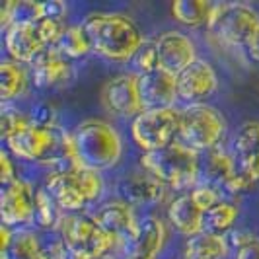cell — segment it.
<instances>
[{"label":"cell","mask_w":259,"mask_h":259,"mask_svg":"<svg viewBox=\"0 0 259 259\" xmlns=\"http://www.w3.org/2000/svg\"><path fill=\"white\" fill-rule=\"evenodd\" d=\"M92 51L111 63H127L143 45V31L135 20L117 12H92L84 20Z\"/></svg>","instance_id":"1"},{"label":"cell","mask_w":259,"mask_h":259,"mask_svg":"<svg viewBox=\"0 0 259 259\" xmlns=\"http://www.w3.org/2000/svg\"><path fill=\"white\" fill-rule=\"evenodd\" d=\"M78 168L107 171L115 168L123 156V139L119 131L104 119H86L72 133Z\"/></svg>","instance_id":"2"},{"label":"cell","mask_w":259,"mask_h":259,"mask_svg":"<svg viewBox=\"0 0 259 259\" xmlns=\"http://www.w3.org/2000/svg\"><path fill=\"white\" fill-rule=\"evenodd\" d=\"M141 164L143 169L150 171L154 178L171 189L197 187L199 183L201 156L182 141H176L154 152H144Z\"/></svg>","instance_id":"3"},{"label":"cell","mask_w":259,"mask_h":259,"mask_svg":"<svg viewBox=\"0 0 259 259\" xmlns=\"http://www.w3.org/2000/svg\"><path fill=\"white\" fill-rule=\"evenodd\" d=\"M43 189L51 195L53 201L63 210L76 212L102 197L104 180L102 174L84 168L53 171L47 176Z\"/></svg>","instance_id":"4"},{"label":"cell","mask_w":259,"mask_h":259,"mask_svg":"<svg viewBox=\"0 0 259 259\" xmlns=\"http://www.w3.org/2000/svg\"><path fill=\"white\" fill-rule=\"evenodd\" d=\"M259 29V12L244 2H219L208 18V35L224 47H246Z\"/></svg>","instance_id":"5"},{"label":"cell","mask_w":259,"mask_h":259,"mask_svg":"<svg viewBox=\"0 0 259 259\" xmlns=\"http://www.w3.org/2000/svg\"><path fill=\"white\" fill-rule=\"evenodd\" d=\"M226 133V119L221 109L208 104L187 105L182 109V131L180 139L183 144L197 152H208L217 148Z\"/></svg>","instance_id":"6"},{"label":"cell","mask_w":259,"mask_h":259,"mask_svg":"<svg viewBox=\"0 0 259 259\" xmlns=\"http://www.w3.org/2000/svg\"><path fill=\"white\" fill-rule=\"evenodd\" d=\"M182 131V111L176 107L146 109L131 123V137L144 152H154L176 143Z\"/></svg>","instance_id":"7"},{"label":"cell","mask_w":259,"mask_h":259,"mask_svg":"<svg viewBox=\"0 0 259 259\" xmlns=\"http://www.w3.org/2000/svg\"><path fill=\"white\" fill-rule=\"evenodd\" d=\"M59 232L68 247L70 259L105 257L107 251L115 246L111 236L105 234L92 217H65Z\"/></svg>","instance_id":"8"},{"label":"cell","mask_w":259,"mask_h":259,"mask_svg":"<svg viewBox=\"0 0 259 259\" xmlns=\"http://www.w3.org/2000/svg\"><path fill=\"white\" fill-rule=\"evenodd\" d=\"M105 111L117 117H135L144 111L141 100V76L137 72H121L107 80L100 92Z\"/></svg>","instance_id":"9"},{"label":"cell","mask_w":259,"mask_h":259,"mask_svg":"<svg viewBox=\"0 0 259 259\" xmlns=\"http://www.w3.org/2000/svg\"><path fill=\"white\" fill-rule=\"evenodd\" d=\"M37 191L26 180L16 178L0 189V219L2 226L16 228L33 221Z\"/></svg>","instance_id":"10"},{"label":"cell","mask_w":259,"mask_h":259,"mask_svg":"<svg viewBox=\"0 0 259 259\" xmlns=\"http://www.w3.org/2000/svg\"><path fill=\"white\" fill-rule=\"evenodd\" d=\"M92 219L100 224V228L105 234L111 236L113 244L119 247L127 246L131 240L137 236L139 226H141V221L137 219L133 207L129 203L121 201V199L104 203L94 212Z\"/></svg>","instance_id":"11"},{"label":"cell","mask_w":259,"mask_h":259,"mask_svg":"<svg viewBox=\"0 0 259 259\" xmlns=\"http://www.w3.org/2000/svg\"><path fill=\"white\" fill-rule=\"evenodd\" d=\"M178 100L187 105L205 104L219 90V74L207 59H197L193 65L187 66L178 74Z\"/></svg>","instance_id":"12"},{"label":"cell","mask_w":259,"mask_h":259,"mask_svg":"<svg viewBox=\"0 0 259 259\" xmlns=\"http://www.w3.org/2000/svg\"><path fill=\"white\" fill-rule=\"evenodd\" d=\"M156 49H158L160 68L171 72L174 76H178L199 59L193 39L180 29L162 31L156 37Z\"/></svg>","instance_id":"13"},{"label":"cell","mask_w":259,"mask_h":259,"mask_svg":"<svg viewBox=\"0 0 259 259\" xmlns=\"http://www.w3.org/2000/svg\"><path fill=\"white\" fill-rule=\"evenodd\" d=\"M166 189L168 187L146 169H137V171L125 174L117 182L119 199L129 203L131 207L156 205V203H160L164 199Z\"/></svg>","instance_id":"14"},{"label":"cell","mask_w":259,"mask_h":259,"mask_svg":"<svg viewBox=\"0 0 259 259\" xmlns=\"http://www.w3.org/2000/svg\"><path fill=\"white\" fill-rule=\"evenodd\" d=\"M141 100L144 111L174 107L178 100V78L164 68L141 74Z\"/></svg>","instance_id":"15"},{"label":"cell","mask_w":259,"mask_h":259,"mask_svg":"<svg viewBox=\"0 0 259 259\" xmlns=\"http://www.w3.org/2000/svg\"><path fill=\"white\" fill-rule=\"evenodd\" d=\"M4 47L10 59L16 63H33L45 49V41L41 37L35 24L27 26H10L4 29Z\"/></svg>","instance_id":"16"},{"label":"cell","mask_w":259,"mask_h":259,"mask_svg":"<svg viewBox=\"0 0 259 259\" xmlns=\"http://www.w3.org/2000/svg\"><path fill=\"white\" fill-rule=\"evenodd\" d=\"M166 236L168 234H166L164 222L156 217H146L141 221L137 236L123 247V253H125V257L156 259L166 244Z\"/></svg>","instance_id":"17"},{"label":"cell","mask_w":259,"mask_h":259,"mask_svg":"<svg viewBox=\"0 0 259 259\" xmlns=\"http://www.w3.org/2000/svg\"><path fill=\"white\" fill-rule=\"evenodd\" d=\"M236 174V158L222 150L221 146L212 148L201 156L199 164V183L197 185H208L219 191H226Z\"/></svg>","instance_id":"18"},{"label":"cell","mask_w":259,"mask_h":259,"mask_svg":"<svg viewBox=\"0 0 259 259\" xmlns=\"http://www.w3.org/2000/svg\"><path fill=\"white\" fill-rule=\"evenodd\" d=\"M72 74L70 61L65 59L55 47H49L31 63V78L37 88H55L65 84Z\"/></svg>","instance_id":"19"},{"label":"cell","mask_w":259,"mask_h":259,"mask_svg":"<svg viewBox=\"0 0 259 259\" xmlns=\"http://www.w3.org/2000/svg\"><path fill=\"white\" fill-rule=\"evenodd\" d=\"M203 217L205 210L193 201L191 193H183L176 197L168 207V219L176 230L185 234L187 238H193L203 232Z\"/></svg>","instance_id":"20"},{"label":"cell","mask_w":259,"mask_h":259,"mask_svg":"<svg viewBox=\"0 0 259 259\" xmlns=\"http://www.w3.org/2000/svg\"><path fill=\"white\" fill-rule=\"evenodd\" d=\"M230 244L226 236L201 232L187 238L183 247V259H224L228 255Z\"/></svg>","instance_id":"21"},{"label":"cell","mask_w":259,"mask_h":259,"mask_svg":"<svg viewBox=\"0 0 259 259\" xmlns=\"http://www.w3.org/2000/svg\"><path fill=\"white\" fill-rule=\"evenodd\" d=\"M29 84V72L22 63H16L12 59H4L0 63V100L2 104H8L16 98L24 96Z\"/></svg>","instance_id":"22"},{"label":"cell","mask_w":259,"mask_h":259,"mask_svg":"<svg viewBox=\"0 0 259 259\" xmlns=\"http://www.w3.org/2000/svg\"><path fill=\"white\" fill-rule=\"evenodd\" d=\"M214 4L207 0H176L169 6V12L178 24L185 27L207 26Z\"/></svg>","instance_id":"23"},{"label":"cell","mask_w":259,"mask_h":259,"mask_svg":"<svg viewBox=\"0 0 259 259\" xmlns=\"http://www.w3.org/2000/svg\"><path fill=\"white\" fill-rule=\"evenodd\" d=\"M0 259H43L41 238L31 230H14L12 242L0 251Z\"/></svg>","instance_id":"24"},{"label":"cell","mask_w":259,"mask_h":259,"mask_svg":"<svg viewBox=\"0 0 259 259\" xmlns=\"http://www.w3.org/2000/svg\"><path fill=\"white\" fill-rule=\"evenodd\" d=\"M55 49L68 61L86 57L92 51V45L84 26H66L63 35L55 43Z\"/></svg>","instance_id":"25"},{"label":"cell","mask_w":259,"mask_h":259,"mask_svg":"<svg viewBox=\"0 0 259 259\" xmlns=\"http://www.w3.org/2000/svg\"><path fill=\"white\" fill-rule=\"evenodd\" d=\"M238 207L232 203H224L221 201L219 205L208 208L203 217V232L214 234V236H224L234 228V224L238 221Z\"/></svg>","instance_id":"26"},{"label":"cell","mask_w":259,"mask_h":259,"mask_svg":"<svg viewBox=\"0 0 259 259\" xmlns=\"http://www.w3.org/2000/svg\"><path fill=\"white\" fill-rule=\"evenodd\" d=\"M63 208L59 207L53 197L45 189H37V199H35V212H33V222L37 224L41 230L53 232L59 230L63 224Z\"/></svg>","instance_id":"27"},{"label":"cell","mask_w":259,"mask_h":259,"mask_svg":"<svg viewBox=\"0 0 259 259\" xmlns=\"http://www.w3.org/2000/svg\"><path fill=\"white\" fill-rule=\"evenodd\" d=\"M236 156H259V121L244 123L234 139Z\"/></svg>","instance_id":"28"},{"label":"cell","mask_w":259,"mask_h":259,"mask_svg":"<svg viewBox=\"0 0 259 259\" xmlns=\"http://www.w3.org/2000/svg\"><path fill=\"white\" fill-rule=\"evenodd\" d=\"M133 65V72H137L139 76L152 72L156 68H160V61H158V49H156V39H144L143 45L137 49V53L131 59Z\"/></svg>","instance_id":"29"},{"label":"cell","mask_w":259,"mask_h":259,"mask_svg":"<svg viewBox=\"0 0 259 259\" xmlns=\"http://www.w3.org/2000/svg\"><path fill=\"white\" fill-rule=\"evenodd\" d=\"M27 125H31V117L22 113L20 109H14L4 104L2 107V119H0V131H2V139H8L12 133L24 129Z\"/></svg>","instance_id":"30"},{"label":"cell","mask_w":259,"mask_h":259,"mask_svg":"<svg viewBox=\"0 0 259 259\" xmlns=\"http://www.w3.org/2000/svg\"><path fill=\"white\" fill-rule=\"evenodd\" d=\"M234 259H259V238L247 232H234Z\"/></svg>","instance_id":"31"},{"label":"cell","mask_w":259,"mask_h":259,"mask_svg":"<svg viewBox=\"0 0 259 259\" xmlns=\"http://www.w3.org/2000/svg\"><path fill=\"white\" fill-rule=\"evenodd\" d=\"M41 255H43V259H70L63 236L41 238Z\"/></svg>","instance_id":"32"},{"label":"cell","mask_w":259,"mask_h":259,"mask_svg":"<svg viewBox=\"0 0 259 259\" xmlns=\"http://www.w3.org/2000/svg\"><path fill=\"white\" fill-rule=\"evenodd\" d=\"M29 117H31V123L35 127H41V129H51V127L59 125L57 123V109H55V105L47 104V102H41L35 105L31 109Z\"/></svg>","instance_id":"33"},{"label":"cell","mask_w":259,"mask_h":259,"mask_svg":"<svg viewBox=\"0 0 259 259\" xmlns=\"http://www.w3.org/2000/svg\"><path fill=\"white\" fill-rule=\"evenodd\" d=\"M189 193H191L195 203L203 208L205 212H207L208 208H212L214 205L221 203V191L214 189V187H208V185H197Z\"/></svg>","instance_id":"34"},{"label":"cell","mask_w":259,"mask_h":259,"mask_svg":"<svg viewBox=\"0 0 259 259\" xmlns=\"http://www.w3.org/2000/svg\"><path fill=\"white\" fill-rule=\"evenodd\" d=\"M41 8H43V18H49V20H55V22H65V2H61V0H47V2H41Z\"/></svg>","instance_id":"35"},{"label":"cell","mask_w":259,"mask_h":259,"mask_svg":"<svg viewBox=\"0 0 259 259\" xmlns=\"http://www.w3.org/2000/svg\"><path fill=\"white\" fill-rule=\"evenodd\" d=\"M14 180H16V168L10 160V154L4 150V152H0V183L6 185Z\"/></svg>","instance_id":"36"},{"label":"cell","mask_w":259,"mask_h":259,"mask_svg":"<svg viewBox=\"0 0 259 259\" xmlns=\"http://www.w3.org/2000/svg\"><path fill=\"white\" fill-rule=\"evenodd\" d=\"M247 53H249V57H251L255 63H259V29L255 31V35L251 37V41H249Z\"/></svg>","instance_id":"37"},{"label":"cell","mask_w":259,"mask_h":259,"mask_svg":"<svg viewBox=\"0 0 259 259\" xmlns=\"http://www.w3.org/2000/svg\"><path fill=\"white\" fill-rule=\"evenodd\" d=\"M100 259H115V257H111V255H105V257H100Z\"/></svg>","instance_id":"38"},{"label":"cell","mask_w":259,"mask_h":259,"mask_svg":"<svg viewBox=\"0 0 259 259\" xmlns=\"http://www.w3.org/2000/svg\"><path fill=\"white\" fill-rule=\"evenodd\" d=\"M125 259H144V257H125Z\"/></svg>","instance_id":"39"}]
</instances>
